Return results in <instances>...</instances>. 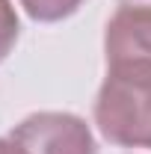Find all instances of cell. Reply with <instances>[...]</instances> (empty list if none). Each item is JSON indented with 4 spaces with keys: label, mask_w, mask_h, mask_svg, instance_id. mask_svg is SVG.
<instances>
[{
    "label": "cell",
    "mask_w": 151,
    "mask_h": 154,
    "mask_svg": "<svg viewBox=\"0 0 151 154\" xmlns=\"http://www.w3.org/2000/svg\"><path fill=\"white\" fill-rule=\"evenodd\" d=\"M12 154H95L89 128L68 113H39L24 119L9 136Z\"/></svg>",
    "instance_id": "obj_2"
},
{
    "label": "cell",
    "mask_w": 151,
    "mask_h": 154,
    "mask_svg": "<svg viewBox=\"0 0 151 154\" xmlns=\"http://www.w3.org/2000/svg\"><path fill=\"white\" fill-rule=\"evenodd\" d=\"M0 154H12L9 151V139H0Z\"/></svg>",
    "instance_id": "obj_6"
},
{
    "label": "cell",
    "mask_w": 151,
    "mask_h": 154,
    "mask_svg": "<svg viewBox=\"0 0 151 154\" xmlns=\"http://www.w3.org/2000/svg\"><path fill=\"white\" fill-rule=\"evenodd\" d=\"M107 59L119 62H151V6L119 3L107 24Z\"/></svg>",
    "instance_id": "obj_3"
},
{
    "label": "cell",
    "mask_w": 151,
    "mask_h": 154,
    "mask_svg": "<svg viewBox=\"0 0 151 154\" xmlns=\"http://www.w3.org/2000/svg\"><path fill=\"white\" fill-rule=\"evenodd\" d=\"M95 119L110 142L151 148V62H119L101 86Z\"/></svg>",
    "instance_id": "obj_1"
},
{
    "label": "cell",
    "mask_w": 151,
    "mask_h": 154,
    "mask_svg": "<svg viewBox=\"0 0 151 154\" xmlns=\"http://www.w3.org/2000/svg\"><path fill=\"white\" fill-rule=\"evenodd\" d=\"M21 3L39 21H59V18H65V15H71L83 0H21Z\"/></svg>",
    "instance_id": "obj_4"
},
{
    "label": "cell",
    "mask_w": 151,
    "mask_h": 154,
    "mask_svg": "<svg viewBox=\"0 0 151 154\" xmlns=\"http://www.w3.org/2000/svg\"><path fill=\"white\" fill-rule=\"evenodd\" d=\"M15 38H18V18H15L9 0H0V59L12 51Z\"/></svg>",
    "instance_id": "obj_5"
}]
</instances>
